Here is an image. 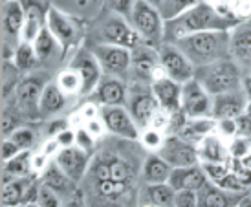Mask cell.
<instances>
[{
	"label": "cell",
	"instance_id": "cell-33",
	"mask_svg": "<svg viewBox=\"0 0 251 207\" xmlns=\"http://www.w3.org/2000/svg\"><path fill=\"white\" fill-rule=\"evenodd\" d=\"M196 4H200V0H161L160 6H158V11H160L161 19L167 22L178 19L180 15L189 11Z\"/></svg>",
	"mask_w": 251,
	"mask_h": 207
},
{
	"label": "cell",
	"instance_id": "cell-25",
	"mask_svg": "<svg viewBox=\"0 0 251 207\" xmlns=\"http://www.w3.org/2000/svg\"><path fill=\"white\" fill-rule=\"evenodd\" d=\"M216 119L215 118H187L183 123L178 136L187 139L189 143H200L203 138H207L211 132L216 129Z\"/></svg>",
	"mask_w": 251,
	"mask_h": 207
},
{
	"label": "cell",
	"instance_id": "cell-44",
	"mask_svg": "<svg viewBox=\"0 0 251 207\" xmlns=\"http://www.w3.org/2000/svg\"><path fill=\"white\" fill-rule=\"evenodd\" d=\"M198 206V194L196 191H176L175 207H196Z\"/></svg>",
	"mask_w": 251,
	"mask_h": 207
},
{
	"label": "cell",
	"instance_id": "cell-13",
	"mask_svg": "<svg viewBox=\"0 0 251 207\" xmlns=\"http://www.w3.org/2000/svg\"><path fill=\"white\" fill-rule=\"evenodd\" d=\"M181 112L187 118H207L213 116V101L202 84L191 79L183 84L181 92Z\"/></svg>",
	"mask_w": 251,
	"mask_h": 207
},
{
	"label": "cell",
	"instance_id": "cell-47",
	"mask_svg": "<svg viewBox=\"0 0 251 207\" xmlns=\"http://www.w3.org/2000/svg\"><path fill=\"white\" fill-rule=\"evenodd\" d=\"M237 130L240 136H244V138H251V118L248 114H240L237 119Z\"/></svg>",
	"mask_w": 251,
	"mask_h": 207
},
{
	"label": "cell",
	"instance_id": "cell-59",
	"mask_svg": "<svg viewBox=\"0 0 251 207\" xmlns=\"http://www.w3.org/2000/svg\"><path fill=\"white\" fill-rule=\"evenodd\" d=\"M22 207H41L37 202H33V204H26V206H22Z\"/></svg>",
	"mask_w": 251,
	"mask_h": 207
},
{
	"label": "cell",
	"instance_id": "cell-34",
	"mask_svg": "<svg viewBox=\"0 0 251 207\" xmlns=\"http://www.w3.org/2000/svg\"><path fill=\"white\" fill-rule=\"evenodd\" d=\"M33 48H35V53L39 57V61H46L57 48V39L55 35L50 31V28H42L37 35V39L33 41Z\"/></svg>",
	"mask_w": 251,
	"mask_h": 207
},
{
	"label": "cell",
	"instance_id": "cell-46",
	"mask_svg": "<svg viewBox=\"0 0 251 207\" xmlns=\"http://www.w3.org/2000/svg\"><path fill=\"white\" fill-rule=\"evenodd\" d=\"M21 149L17 147V143L15 141H11V139H4L2 141V161L6 163V161H9L11 158H15L17 154H21Z\"/></svg>",
	"mask_w": 251,
	"mask_h": 207
},
{
	"label": "cell",
	"instance_id": "cell-2",
	"mask_svg": "<svg viewBox=\"0 0 251 207\" xmlns=\"http://www.w3.org/2000/svg\"><path fill=\"white\" fill-rule=\"evenodd\" d=\"M175 44L196 68L231 57L229 31H200L181 37L175 41Z\"/></svg>",
	"mask_w": 251,
	"mask_h": 207
},
{
	"label": "cell",
	"instance_id": "cell-1",
	"mask_svg": "<svg viewBox=\"0 0 251 207\" xmlns=\"http://www.w3.org/2000/svg\"><path fill=\"white\" fill-rule=\"evenodd\" d=\"M240 24V19L233 15H222L215 7L200 2L189 11L180 15L175 21H167V37H173L175 41L200 31H229Z\"/></svg>",
	"mask_w": 251,
	"mask_h": 207
},
{
	"label": "cell",
	"instance_id": "cell-24",
	"mask_svg": "<svg viewBox=\"0 0 251 207\" xmlns=\"http://www.w3.org/2000/svg\"><path fill=\"white\" fill-rule=\"evenodd\" d=\"M42 183L48 185L50 189H53L61 198H70L72 194L75 193L77 183L74 180H70L66 174L63 173V169L57 165V163H51V165L46 169V173L42 176Z\"/></svg>",
	"mask_w": 251,
	"mask_h": 207
},
{
	"label": "cell",
	"instance_id": "cell-22",
	"mask_svg": "<svg viewBox=\"0 0 251 207\" xmlns=\"http://www.w3.org/2000/svg\"><path fill=\"white\" fill-rule=\"evenodd\" d=\"M46 22H48L50 31L55 35V39L63 44L64 50L68 48L70 44L75 42V39H77L75 26H74L70 19H68V17H64L59 9L50 7L48 13H46Z\"/></svg>",
	"mask_w": 251,
	"mask_h": 207
},
{
	"label": "cell",
	"instance_id": "cell-53",
	"mask_svg": "<svg viewBox=\"0 0 251 207\" xmlns=\"http://www.w3.org/2000/svg\"><path fill=\"white\" fill-rule=\"evenodd\" d=\"M68 129V123L66 121H57V123H51V127L48 129V134L50 136H53V134H61V132H64Z\"/></svg>",
	"mask_w": 251,
	"mask_h": 207
},
{
	"label": "cell",
	"instance_id": "cell-5",
	"mask_svg": "<svg viewBox=\"0 0 251 207\" xmlns=\"http://www.w3.org/2000/svg\"><path fill=\"white\" fill-rule=\"evenodd\" d=\"M128 22L141 35V39L152 46L158 44L163 37V19H161L160 11H158V7L151 6L145 0H136Z\"/></svg>",
	"mask_w": 251,
	"mask_h": 207
},
{
	"label": "cell",
	"instance_id": "cell-16",
	"mask_svg": "<svg viewBox=\"0 0 251 207\" xmlns=\"http://www.w3.org/2000/svg\"><path fill=\"white\" fill-rule=\"evenodd\" d=\"M70 68L81 79V94H90L92 90L98 88V84L101 83V76H103L101 64H99L98 57L88 50L77 53L75 61L72 62Z\"/></svg>",
	"mask_w": 251,
	"mask_h": 207
},
{
	"label": "cell",
	"instance_id": "cell-48",
	"mask_svg": "<svg viewBox=\"0 0 251 207\" xmlns=\"http://www.w3.org/2000/svg\"><path fill=\"white\" fill-rule=\"evenodd\" d=\"M75 141H77V145L81 147V149H84V151H90L92 147H94V141H92L90 138V132L86 130V129H81V130H77L75 132Z\"/></svg>",
	"mask_w": 251,
	"mask_h": 207
},
{
	"label": "cell",
	"instance_id": "cell-19",
	"mask_svg": "<svg viewBox=\"0 0 251 207\" xmlns=\"http://www.w3.org/2000/svg\"><path fill=\"white\" fill-rule=\"evenodd\" d=\"M198 206L196 207H237L246 193H231L222 187H218L215 181H207L198 191Z\"/></svg>",
	"mask_w": 251,
	"mask_h": 207
},
{
	"label": "cell",
	"instance_id": "cell-58",
	"mask_svg": "<svg viewBox=\"0 0 251 207\" xmlns=\"http://www.w3.org/2000/svg\"><path fill=\"white\" fill-rule=\"evenodd\" d=\"M246 114H248V116H250V118H251V99H250V101H248V104H246Z\"/></svg>",
	"mask_w": 251,
	"mask_h": 207
},
{
	"label": "cell",
	"instance_id": "cell-9",
	"mask_svg": "<svg viewBox=\"0 0 251 207\" xmlns=\"http://www.w3.org/2000/svg\"><path fill=\"white\" fill-rule=\"evenodd\" d=\"M130 55H132L130 70L134 83L152 84L154 79L158 77V70H161L158 48H152V44L149 42H141L138 48L130 50Z\"/></svg>",
	"mask_w": 251,
	"mask_h": 207
},
{
	"label": "cell",
	"instance_id": "cell-45",
	"mask_svg": "<svg viewBox=\"0 0 251 207\" xmlns=\"http://www.w3.org/2000/svg\"><path fill=\"white\" fill-rule=\"evenodd\" d=\"M231 171L237 174V178L244 183L246 187H251V169L244 165L242 159H235L233 158V165H231Z\"/></svg>",
	"mask_w": 251,
	"mask_h": 207
},
{
	"label": "cell",
	"instance_id": "cell-61",
	"mask_svg": "<svg viewBox=\"0 0 251 207\" xmlns=\"http://www.w3.org/2000/svg\"><path fill=\"white\" fill-rule=\"evenodd\" d=\"M173 207H175V206H173Z\"/></svg>",
	"mask_w": 251,
	"mask_h": 207
},
{
	"label": "cell",
	"instance_id": "cell-30",
	"mask_svg": "<svg viewBox=\"0 0 251 207\" xmlns=\"http://www.w3.org/2000/svg\"><path fill=\"white\" fill-rule=\"evenodd\" d=\"M31 180L28 176L22 178H15L11 181L4 183L2 187V206L4 207H17L19 204L24 202V194L28 191Z\"/></svg>",
	"mask_w": 251,
	"mask_h": 207
},
{
	"label": "cell",
	"instance_id": "cell-39",
	"mask_svg": "<svg viewBox=\"0 0 251 207\" xmlns=\"http://www.w3.org/2000/svg\"><path fill=\"white\" fill-rule=\"evenodd\" d=\"M250 149H251V141L244 136H240V138H235L231 141L229 145V154L231 158L235 159H244L248 154H250Z\"/></svg>",
	"mask_w": 251,
	"mask_h": 207
},
{
	"label": "cell",
	"instance_id": "cell-3",
	"mask_svg": "<svg viewBox=\"0 0 251 207\" xmlns=\"http://www.w3.org/2000/svg\"><path fill=\"white\" fill-rule=\"evenodd\" d=\"M138 178V163L126 158L125 154L112 151H103L90 161L88 173L84 180H114L119 183L134 185Z\"/></svg>",
	"mask_w": 251,
	"mask_h": 207
},
{
	"label": "cell",
	"instance_id": "cell-40",
	"mask_svg": "<svg viewBox=\"0 0 251 207\" xmlns=\"http://www.w3.org/2000/svg\"><path fill=\"white\" fill-rule=\"evenodd\" d=\"M202 167L211 181L222 180L231 171V163H202Z\"/></svg>",
	"mask_w": 251,
	"mask_h": 207
},
{
	"label": "cell",
	"instance_id": "cell-4",
	"mask_svg": "<svg viewBox=\"0 0 251 207\" xmlns=\"http://www.w3.org/2000/svg\"><path fill=\"white\" fill-rule=\"evenodd\" d=\"M195 79L213 97L240 90V84H242L240 70L231 61V57L205 64V66H198L195 72Z\"/></svg>",
	"mask_w": 251,
	"mask_h": 207
},
{
	"label": "cell",
	"instance_id": "cell-57",
	"mask_svg": "<svg viewBox=\"0 0 251 207\" xmlns=\"http://www.w3.org/2000/svg\"><path fill=\"white\" fill-rule=\"evenodd\" d=\"M145 2H149V4H151V6H154V7H158L161 0H145Z\"/></svg>",
	"mask_w": 251,
	"mask_h": 207
},
{
	"label": "cell",
	"instance_id": "cell-15",
	"mask_svg": "<svg viewBox=\"0 0 251 207\" xmlns=\"http://www.w3.org/2000/svg\"><path fill=\"white\" fill-rule=\"evenodd\" d=\"M55 163L63 169V173L68 178L74 180L75 183H81L90 167V154L79 145L64 147L63 151L57 154Z\"/></svg>",
	"mask_w": 251,
	"mask_h": 207
},
{
	"label": "cell",
	"instance_id": "cell-35",
	"mask_svg": "<svg viewBox=\"0 0 251 207\" xmlns=\"http://www.w3.org/2000/svg\"><path fill=\"white\" fill-rule=\"evenodd\" d=\"M37 62H39V57L35 53L33 44L22 41V44L15 52V68L19 72H28V70L35 68Z\"/></svg>",
	"mask_w": 251,
	"mask_h": 207
},
{
	"label": "cell",
	"instance_id": "cell-54",
	"mask_svg": "<svg viewBox=\"0 0 251 207\" xmlns=\"http://www.w3.org/2000/svg\"><path fill=\"white\" fill-rule=\"evenodd\" d=\"M244 92H246V96L251 99V77H246L244 79Z\"/></svg>",
	"mask_w": 251,
	"mask_h": 207
},
{
	"label": "cell",
	"instance_id": "cell-7",
	"mask_svg": "<svg viewBox=\"0 0 251 207\" xmlns=\"http://www.w3.org/2000/svg\"><path fill=\"white\" fill-rule=\"evenodd\" d=\"M160 110V101L154 96L152 84L134 83L130 88V96H128V112L136 125H140V127L152 125L154 116Z\"/></svg>",
	"mask_w": 251,
	"mask_h": 207
},
{
	"label": "cell",
	"instance_id": "cell-37",
	"mask_svg": "<svg viewBox=\"0 0 251 207\" xmlns=\"http://www.w3.org/2000/svg\"><path fill=\"white\" fill-rule=\"evenodd\" d=\"M37 204L41 207H61V196L53 191V189H50L48 185H44L41 183V189H39V200Z\"/></svg>",
	"mask_w": 251,
	"mask_h": 207
},
{
	"label": "cell",
	"instance_id": "cell-11",
	"mask_svg": "<svg viewBox=\"0 0 251 207\" xmlns=\"http://www.w3.org/2000/svg\"><path fill=\"white\" fill-rule=\"evenodd\" d=\"M158 156H161L173 169L196 165L198 159H200L198 149L193 143H189L187 139L180 138L178 134L163 139L161 147L158 149Z\"/></svg>",
	"mask_w": 251,
	"mask_h": 207
},
{
	"label": "cell",
	"instance_id": "cell-27",
	"mask_svg": "<svg viewBox=\"0 0 251 207\" xmlns=\"http://www.w3.org/2000/svg\"><path fill=\"white\" fill-rule=\"evenodd\" d=\"M171 174H173V167L161 156L158 154L147 156L143 171H141V178L145 180L147 183H167Z\"/></svg>",
	"mask_w": 251,
	"mask_h": 207
},
{
	"label": "cell",
	"instance_id": "cell-17",
	"mask_svg": "<svg viewBox=\"0 0 251 207\" xmlns=\"http://www.w3.org/2000/svg\"><path fill=\"white\" fill-rule=\"evenodd\" d=\"M152 92L156 99L160 101L161 110L167 114H176L181 110V92H183V84L173 81L167 76H160L154 79Z\"/></svg>",
	"mask_w": 251,
	"mask_h": 207
},
{
	"label": "cell",
	"instance_id": "cell-6",
	"mask_svg": "<svg viewBox=\"0 0 251 207\" xmlns=\"http://www.w3.org/2000/svg\"><path fill=\"white\" fill-rule=\"evenodd\" d=\"M158 55H160V66L163 76L171 77L173 81L180 84H185L187 81L195 79L196 66L189 61L187 55L176 44L161 42L158 46Z\"/></svg>",
	"mask_w": 251,
	"mask_h": 207
},
{
	"label": "cell",
	"instance_id": "cell-8",
	"mask_svg": "<svg viewBox=\"0 0 251 207\" xmlns=\"http://www.w3.org/2000/svg\"><path fill=\"white\" fill-rule=\"evenodd\" d=\"M90 52L98 57L105 76L118 77L123 81L128 77V70L132 64L130 50L123 48V46H116V44H94Z\"/></svg>",
	"mask_w": 251,
	"mask_h": 207
},
{
	"label": "cell",
	"instance_id": "cell-62",
	"mask_svg": "<svg viewBox=\"0 0 251 207\" xmlns=\"http://www.w3.org/2000/svg\"><path fill=\"white\" fill-rule=\"evenodd\" d=\"M237 207H238V206H237Z\"/></svg>",
	"mask_w": 251,
	"mask_h": 207
},
{
	"label": "cell",
	"instance_id": "cell-20",
	"mask_svg": "<svg viewBox=\"0 0 251 207\" xmlns=\"http://www.w3.org/2000/svg\"><path fill=\"white\" fill-rule=\"evenodd\" d=\"M246 110V92L242 88L227 94L215 96L213 101V118L220 119H237Z\"/></svg>",
	"mask_w": 251,
	"mask_h": 207
},
{
	"label": "cell",
	"instance_id": "cell-51",
	"mask_svg": "<svg viewBox=\"0 0 251 207\" xmlns=\"http://www.w3.org/2000/svg\"><path fill=\"white\" fill-rule=\"evenodd\" d=\"M143 143H145V147H158V149H160L163 141L160 139V136H158L156 130H149L143 134Z\"/></svg>",
	"mask_w": 251,
	"mask_h": 207
},
{
	"label": "cell",
	"instance_id": "cell-28",
	"mask_svg": "<svg viewBox=\"0 0 251 207\" xmlns=\"http://www.w3.org/2000/svg\"><path fill=\"white\" fill-rule=\"evenodd\" d=\"M231 55L242 64H251V24L238 26L231 35Z\"/></svg>",
	"mask_w": 251,
	"mask_h": 207
},
{
	"label": "cell",
	"instance_id": "cell-29",
	"mask_svg": "<svg viewBox=\"0 0 251 207\" xmlns=\"http://www.w3.org/2000/svg\"><path fill=\"white\" fill-rule=\"evenodd\" d=\"M64 104H66V97H64L61 86L55 83L46 84L41 97V116H44V118L53 116V114L63 110Z\"/></svg>",
	"mask_w": 251,
	"mask_h": 207
},
{
	"label": "cell",
	"instance_id": "cell-52",
	"mask_svg": "<svg viewBox=\"0 0 251 207\" xmlns=\"http://www.w3.org/2000/svg\"><path fill=\"white\" fill-rule=\"evenodd\" d=\"M57 141H59V145H63V147H70L74 141H75V134L74 132H70L68 129L64 132H61V134H57Z\"/></svg>",
	"mask_w": 251,
	"mask_h": 207
},
{
	"label": "cell",
	"instance_id": "cell-42",
	"mask_svg": "<svg viewBox=\"0 0 251 207\" xmlns=\"http://www.w3.org/2000/svg\"><path fill=\"white\" fill-rule=\"evenodd\" d=\"M59 86L64 88L66 92H75V90L81 92V79H79V76L70 68L68 72H64L63 76H61V79H59Z\"/></svg>",
	"mask_w": 251,
	"mask_h": 207
},
{
	"label": "cell",
	"instance_id": "cell-55",
	"mask_svg": "<svg viewBox=\"0 0 251 207\" xmlns=\"http://www.w3.org/2000/svg\"><path fill=\"white\" fill-rule=\"evenodd\" d=\"M238 207H251V196H250V194H246L244 198L240 200V204H238Z\"/></svg>",
	"mask_w": 251,
	"mask_h": 207
},
{
	"label": "cell",
	"instance_id": "cell-31",
	"mask_svg": "<svg viewBox=\"0 0 251 207\" xmlns=\"http://www.w3.org/2000/svg\"><path fill=\"white\" fill-rule=\"evenodd\" d=\"M176 191L169 183H149L145 189V202L151 207H173Z\"/></svg>",
	"mask_w": 251,
	"mask_h": 207
},
{
	"label": "cell",
	"instance_id": "cell-38",
	"mask_svg": "<svg viewBox=\"0 0 251 207\" xmlns=\"http://www.w3.org/2000/svg\"><path fill=\"white\" fill-rule=\"evenodd\" d=\"M215 183L218 187L226 189V191H231V193H246V189H248V187L237 178V174L233 173V171H229L222 180H218V181H215Z\"/></svg>",
	"mask_w": 251,
	"mask_h": 207
},
{
	"label": "cell",
	"instance_id": "cell-41",
	"mask_svg": "<svg viewBox=\"0 0 251 207\" xmlns=\"http://www.w3.org/2000/svg\"><path fill=\"white\" fill-rule=\"evenodd\" d=\"M17 129H21V118H19V114H15V112L7 114V112H4L2 114V136H4V139L7 136H11Z\"/></svg>",
	"mask_w": 251,
	"mask_h": 207
},
{
	"label": "cell",
	"instance_id": "cell-50",
	"mask_svg": "<svg viewBox=\"0 0 251 207\" xmlns=\"http://www.w3.org/2000/svg\"><path fill=\"white\" fill-rule=\"evenodd\" d=\"M61 207H86V202H84V194L81 191H75L70 198H66L64 204Z\"/></svg>",
	"mask_w": 251,
	"mask_h": 207
},
{
	"label": "cell",
	"instance_id": "cell-10",
	"mask_svg": "<svg viewBox=\"0 0 251 207\" xmlns=\"http://www.w3.org/2000/svg\"><path fill=\"white\" fill-rule=\"evenodd\" d=\"M101 41H105V44H116L126 50H134L143 42V39L125 17L112 15L101 26Z\"/></svg>",
	"mask_w": 251,
	"mask_h": 207
},
{
	"label": "cell",
	"instance_id": "cell-56",
	"mask_svg": "<svg viewBox=\"0 0 251 207\" xmlns=\"http://www.w3.org/2000/svg\"><path fill=\"white\" fill-rule=\"evenodd\" d=\"M242 161H244V165H246V167H250V169H251V152L248 154V156H246L244 159H242Z\"/></svg>",
	"mask_w": 251,
	"mask_h": 207
},
{
	"label": "cell",
	"instance_id": "cell-36",
	"mask_svg": "<svg viewBox=\"0 0 251 207\" xmlns=\"http://www.w3.org/2000/svg\"><path fill=\"white\" fill-rule=\"evenodd\" d=\"M11 141L17 143V147L21 149V151H29V147L35 143V134L31 129H26V127H21V129H17V130L9 136Z\"/></svg>",
	"mask_w": 251,
	"mask_h": 207
},
{
	"label": "cell",
	"instance_id": "cell-18",
	"mask_svg": "<svg viewBox=\"0 0 251 207\" xmlns=\"http://www.w3.org/2000/svg\"><path fill=\"white\" fill-rule=\"evenodd\" d=\"M207 181H209V178L203 171V167L196 163V165L173 169V174H171L167 183L175 191H196L198 193Z\"/></svg>",
	"mask_w": 251,
	"mask_h": 207
},
{
	"label": "cell",
	"instance_id": "cell-21",
	"mask_svg": "<svg viewBox=\"0 0 251 207\" xmlns=\"http://www.w3.org/2000/svg\"><path fill=\"white\" fill-rule=\"evenodd\" d=\"M96 99L106 106H123L126 101V86L123 79L106 76L96 88Z\"/></svg>",
	"mask_w": 251,
	"mask_h": 207
},
{
	"label": "cell",
	"instance_id": "cell-23",
	"mask_svg": "<svg viewBox=\"0 0 251 207\" xmlns=\"http://www.w3.org/2000/svg\"><path fill=\"white\" fill-rule=\"evenodd\" d=\"M26 22V9L19 0H11V2H4L2 7V28L7 37H17L22 33Z\"/></svg>",
	"mask_w": 251,
	"mask_h": 207
},
{
	"label": "cell",
	"instance_id": "cell-49",
	"mask_svg": "<svg viewBox=\"0 0 251 207\" xmlns=\"http://www.w3.org/2000/svg\"><path fill=\"white\" fill-rule=\"evenodd\" d=\"M216 123H218L216 129H220L226 136H235V134H238L237 121H235V119H220V121H216Z\"/></svg>",
	"mask_w": 251,
	"mask_h": 207
},
{
	"label": "cell",
	"instance_id": "cell-60",
	"mask_svg": "<svg viewBox=\"0 0 251 207\" xmlns=\"http://www.w3.org/2000/svg\"><path fill=\"white\" fill-rule=\"evenodd\" d=\"M2 2H11V0H2Z\"/></svg>",
	"mask_w": 251,
	"mask_h": 207
},
{
	"label": "cell",
	"instance_id": "cell-26",
	"mask_svg": "<svg viewBox=\"0 0 251 207\" xmlns=\"http://www.w3.org/2000/svg\"><path fill=\"white\" fill-rule=\"evenodd\" d=\"M198 145H200L198 156L202 159V163H229L231 161L229 149H226L222 141L213 134L203 138Z\"/></svg>",
	"mask_w": 251,
	"mask_h": 207
},
{
	"label": "cell",
	"instance_id": "cell-32",
	"mask_svg": "<svg viewBox=\"0 0 251 207\" xmlns=\"http://www.w3.org/2000/svg\"><path fill=\"white\" fill-rule=\"evenodd\" d=\"M31 165H33V161H31V156H29L28 151H22L21 154H17L15 158L4 163V183L15 178L28 176L29 171H31Z\"/></svg>",
	"mask_w": 251,
	"mask_h": 207
},
{
	"label": "cell",
	"instance_id": "cell-12",
	"mask_svg": "<svg viewBox=\"0 0 251 207\" xmlns=\"http://www.w3.org/2000/svg\"><path fill=\"white\" fill-rule=\"evenodd\" d=\"M46 88L42 76H28L17 86V103L22 114L29 119L41 118V97Z\"/></svg>",
	"mask_w": 251,
	"mask_h": 207
},
{
	"label": "cell",
	"instance_id": "cell-43",
	"mask_svg": "<svg viewBox=\"0 0 251 207\" xmlns=\"http://www.w3.org/2000/svg\"><path fill=\"white\" fill-rule=\"evenodd\" d=\"M108 4H110L114 13L121 15V17H125L126 21H130V15H132L136 0H108Z\"/></svg>",
	"mask_w": 251,
	"mask_h": 207
},
{
	"label": "cell",
	"instance_id": "cell-14",
	"mask_svg": "<svg viewBox=\"0 0 251 207\" xmlns=\"http://www.w3.org/2000/svg\"><path fill=\"white\" fill-rule=\"evenodd\" d=\"M101 119L105 123L106 130L112 132L114 136L130 139V141L140 139L138 125L132 119L130 112L123 106H106V104H103L101 106Z\"/></svg>",
	"mask_w": 251,
	"mask_h": 207
}]
</instances>
